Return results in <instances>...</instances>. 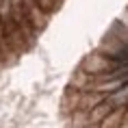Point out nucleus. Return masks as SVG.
Wrapping results in <instances>:
<instances>
[{"mask_svg": "<svg viewBox=\"0 0 128 128\" xmlns=\"http://www.w3.org/2000/svg\"><path fill=\"white\" fill-rule=\"evenodd\" d=\"M2 22H4V30H7V41H9V46L13 48L18 54L26 52L28 48H30V44H28L24 30L15 24L13 18H2Z\"/></svg>", "mask_w": 128, "mask_h": 128, "instance_id": "f257e3e1", "label": "nucleus"}, {"mask_svg": "<svg viewBox=\"0 0 128 128\" xmlns=\"http://www.w3.org/2000/svg\"><path fill=\"white\" fill-rule=\"evenodd\" d=\"M22 2H24V9H26L28 18L33 22V26L37 28V30H41V28L48 24V11H44V9L39 7L37 0H22Z\"/></svg>", "mask_w": 128, "mask_h": 128, "instance_id": "f03ea898", "label": "nucleus"}, {"mask_svg": "<svg viewBox=\"0 0 128 128\" xmlns=\"http://www.w3.org/2000/svg\"><path fill=\"white\" fill-rule=\"evenodd\" d=\"M122 124H126V106H115L113 111L100 122L102 128H122Z\"/></svg>", "mask_w": 128, "mask_h": 128, "instance_id": "7ed1b4c3", "label": "nucleus"}, {"mask_svg": "<svg viewBox=\"0 0 128 128\" xmlns=\"http://www.w3.org/2000/svg\"><path fill=\"white\" fill-rule=\"evenodd\" d=\"M106 100V96L100 94V91H80V102H78V108H85V111H91L94 106H98L100 102Z\"/></svg>", "mask_w": 128, "mask_h": 128, "instance_id": "20e7f679", "label": "nucleus"}, {"mask_svg": "<svg viewBox=\"0 0 128 128\" xmlns=\"http://www.w3.org/2000/svg\"><path fill=\"white\" fill-rule=\"evenodd\" d=\"M113 104H111V100H104V102H100V104H98V106H94L91 108V111H89V113H91V122H94V124H100L102 120H104V117H106L108 113H111V111H113Z\"/></svg>", "mask_w": 128, "mask_h": 128, "instance_id": "39448f33", "label": "nucleus"}, {"mask_svg": "<svg viewBox=\"0 0 128 128\" xmlns=\"http://www.w3.org/2000/svg\"><path fill=\"white\" fill-rule=\"evenodd\" d=\"M89 124H94L89 111H85V108H76L74 113H72V128H87Z\"/></svg>", "mask_w": 128, "mask_h": 128, "instance_id": "423d86ee", "label": "nucleus"}, {"mask_svg": "<svg viewBox=\"0 0 128 128\" xmlns=\"http://www.w3.org/2000/svg\"><path fill=\"white\" fill-rule=\"evenodd\" d=\"M37 2H39V7L44 9V11H48V13H52L54 9L61 4V0H37Z\"/></svg>", "mask_w": 128, "mask_h": 128, "instance_id": "0eeeda50", "label": "nucleus"}, {"mask_svg": "<svg viewBox=\"0 0 128 128\" xmlns=\"http://www.w3.org/2000/svg\"><path fill=\"white\" fill-rule=\"evenodd\" d=\"M87 128H102V126H100V124H89Z\"/></svg>", "mask_w": 128, "mask_h": 128, "instance_id": "6e6552de", "label": "nucleus"}]
</instances>
